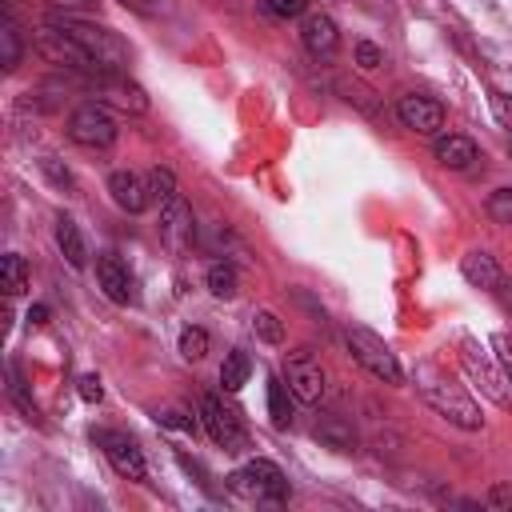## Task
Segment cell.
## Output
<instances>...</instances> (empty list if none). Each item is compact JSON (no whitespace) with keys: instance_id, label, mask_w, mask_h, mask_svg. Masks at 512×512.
<instances>
[{"instance_id":"6da1fadb","label":"cell","mask_w":512,"mask_h":512,"mask_svg":"<svg viewBox=\"0 0 512 512\" xmlns=\"http://www.w3.org/2000/svg\"><path fill=\"white\" fill-rule=\"evenodd\" d=\"M416 388H420V396L428 400V408L440 412L448 424H456V428H464V432H476V428L484 424L480 404L464 392V384H456V380H452L448 372H440L436 364H416Z\"/></svg>"},{"instance_id":"7a4b0ae2","label":"cell","mask_w":512,"mask_h":512,"mask_svg":"<svg viewBox=\"0 0 512 512\" xmlns=\"http://www.w3.org/2000/svg\"><path fill=\"white\" fill-rule=\"evenodd\" d=\"M52 24L56 28H64L88 56H92V64H96V72H124V64H128V44L112 32V28H100V24H88V20H80V16H72V12H56L52 16Z\"/></svg>"},{"instance_id":"3957f363","label":"cell","mask_w":512,"mask_h":512,"mask_svg":"<svg viewBox=\"0 0 512 512\" xmlns=\"http://www.w3.org/2000/svg\"><path fill=\"white\" fill-rule=\"evenodd\" d=\"M344 344H348L352 360H356L360 368H368L376 380H384V384H404V368H400L396 352L384 344V336H376V332L364 328V324H348V328H344Z\"/></svg>"},{"instance_id":"277c9868","label":"cell","mask_w":512,"mask_h":512,"mask_svg":"<svg viewBox=\"0 0 512 512\" xmlns=\"http://www.w3.org/2000/svg\"><path fill=\"white\" fill-rule=\"evenodd\" d=\"M460 364L468 372V380L480 388V396H488L496 408H512V380L500 368V360H492V352H484L472 336L460 340Z\"/></svg>"},{"instance_id":"5b68a950","label":"cell","mask_w":512,"mask_h":512,"mask_svg":"<svg viewBox=\"0 0 512 512\" xmlns=\"http://www.w3.org/2000/svg\"><path fill=\"white\" fill-rule=\"evenodd\" d=\"M228 488L240 492V496H248V500H260V504L288 500V476L272 460H248L244 468H236L228 476Z\"/></svg>"},{"instance_id":"8992f818","label":"cell","mask_w":512,"mask_h":512,"mask_svg":"<svg viewBox=\"0 0 512 512\" xmlns=\"http://www.w3.org/2000/svg\"><path fill=\"white\" fill-rule=\"evenodd\" d=\"M200 424H204V432L212 436V444H220L224 452H244L248 448V428L240 424V416L216 396V392H204L200 396Z\"/></svg>"},{"instance_id":"52a82bcc","label":"cell","mask_w":512,"mask_h":512,"mask_svg":"<svg viewBox=\"0 0 512 512\" xmlns=\"http://www.w3.org/2000/svg\"><path fill=\"white\" fill-rule=\"evenodd\" d=\"M88 88L92 96L104 104V108H116V112H128V116H140L148 112V96L136 80H128L124 72H100V76H88Z\"/></svg>"},{"instance_id":"ba28073f","label":"cell","mask_w":512,"mask_h":512,"mask_svg":"<svg viewBox=\"0 0 512 512\" xmlns=\"http://www.w3.org/2000/svg\"><path fill=\"white\" fill-rule=\"evenodd\" d=\"M68 136H72L76 144H84V148H108V144L116 140V120H112V112H108L100 100H88V104H80V108L72 112Z\"/></svg>"},{"instance_id":"9c48e42d","label":"cell","mask_w":512,"mask_h":512,"mask_svg":"<svg viewBox=\"0 0 512 512\" xmlns=\"http://www.w3.org/2000/svg\"><path fill=\"white\" fill-rule=\"evenodd\" d=\"M92 440L100 444V452L108 456V464H112L120 476H128V480H144V476H148L144 452L136 448V440H132V436L112 432V428H100V432H92Z\"/></svg>"},{"instance_id":"30bf717a","label":"cell","mask_w":512,"mask_h":512,"mask_svg":"<svg viewBox=\"0 0 512 512\" xmlns=\"http://www.w3.org/2000/svg\"><path fill=\"white\" fill-rule=\"evenodd\" d=\"M96 284H100V292H104L112 304H136V300H140L136 276L128 272V264H124L116 252H100V256H96Z\"/></svg>"},{"instance_id":"8fae6325","label":"cell","mask_w":512,"mask_h":512,"mask_svg":"<svg viewBox=\"0 0 512 512\" xmlns=\"http://www.w3.org/2000/svg\"><path fill=\"white\" fill-rule=\"evenodd\" d=\"M396 116L408 132H420V136H432L444 128V108L432 100V96H420V92H408L396 100Z\"/></svg>"},{"instance_id":"7c38bea8","label":"cell","mask_w":512,"mask_h":512,"mask_svg":"<svg viewBox=\"0 0 512 512\" xmlns=\"http://www.w3.org/2000/svg\"><path fill=\"white\" fill-rule=\"evenodd\" d=\"M284 380H288L292 396L304 400V404H316V400L324 396V372H320V364H316L308 352H292V356H288Z\"/></svg>"},{"instance_id":"4fadbf2b","label":"cell","mask_w":512,"mask_h":512,"mask_svg":"<svg viewBox=\"0 0 512 512\" xmlns=\"http://www.w3.org/2000/svg\"><path fill=\"white\" fill-rule=\"evenodd\" d=\"M160 240L172 252H188L192 248V208L180 196L164 200V208H160Z\"/></svg>"},{"instance_id":"5bb4252c","label":"cell","mask_w":512,"mask_h":512,"mask_svg":"<svg viewBox=\"0 0 512 512\" xmlns=\"http://www.w3.org/2000/svg\"><path fill=\"white\" fill-rule=\"evenodd\" d=\"M108 196H112L116 208H124V212H144V208L152 204L148 176H140V172H112V176H108Z\"/></svg>"},{"instance_id":"9a60e30c","label":"cell","mask_w":512,"mask_h":512,"mask_svg":"<svg viewBox=\"0 0 512 512\" xmlns=\"http://www.w3.org/2000/svg\"><path fill=\"white\" fill-rule=\"evenodd\" d=\"M300 40H304L308 56H316V60H332V56H336V48H340L336 20H332V16H324V12L308 16V20H304V28H300Z\"/></svg>"},{"instance_id":"2e32d148","label":"cell","mask_w":512,"mask_h":512,"mask_svg":"<svg viewBox=\"0 0 512 512\" xmlns=\"http://www.w3.org/2000/svg\"><path fill=\"white\" fill-rule=\"evenodd\" d=\"M432 152H436V160H440L444 168H452V172H464V168H472V164L480 160L476 140H472V136H460V132H444V136H436Z\"/></svg>"},{"instance_id":"e0dca14e","label":"cell","mask_w":512,"mask_h":512,"mask_svg":"<svg viewBox=\"0 0 512 512\" xmlns=\"http://www.w3.org/2000/svg\"><path fill=\"white\" fill-rule=\"evenodd\" d=\"M460 272H464V280H468L472 288H484V292H496V288L504 284V272H500L496 256H492V252H484V248H472V252H464V260H460Z\"/></svg>"},{"instance_id":"ac0fdd59","label":"cell","mask_w":512,"mask_h":512,"mask_svg":"<svg viewBox=\"0 0 512 512\" xmlns=\"http://www.w3.org/2000/svg\"><path fill=\"white\" fill-rule=\"evenodd\" d=\"M56 248L64 252V260L72 268H84L88 264V244H84V236H80V228H76L72 216H56Z\"/></svg>"},{"instance_id":"d6986e66","label":"cell","mask_w":512,"mask_h":512,"mask_svg":"<svg viewBox=\"0 0 512 512\" xmlns=\"http://www.w3.org/2000/svg\"><path fill=\"white\" fill-rule=\"evenodd\" d=\"M312 432H316L320 444H328V448H336V452H352V448H356V432H352V424L340 420V416H320Z\"/></svg>"},{"instance_id":"ffe728a7","label":"cell","mask_w":512,"mask_h":512,"mask_svg":"<svg viewBox=\"0 0 512 512\" xmlns=\"http://www.w3.org/2000/svg\"><path fill=\"white\" fill-rule=\"evenodd\" d=\"M248 372H252L248 352L232 348V352L224 356V364H220V384H224V392H240V388L248 384Z\"/></svg>"},{"instance_id":"44dd1931","label":"cell","mask_w":512,"mask_h":512,"mask_svg":"<svg viewBox=\"0 0 512 512\" xmlns=\"http://www.w3.org/2000/svg\"><path fill=\"white\" fill-rule=\"evenodd\" d=\"M288 392H292V388H288L280 376L268 380V416H272L276 428H288V424H292V400H288Z\"/></svg>"},{"instance_id":"7402d4cb","label":"cell","mask_w":512,"mask_h":512,"mask_svg":"<svg viewBox=\"0 0 512 512\" xmlns=\"http://www.w3.org/2000/svg\"><path fill=\"white\" fill-rule=\"evenodd\" d=\"M0 284H4L8 296L24 292V284H28V268H24V260H20L16 252H4V260H0Z\"/></svg>"},{"instance_id":"603a6c76","label":"cell","mask_w":512,"mask_h":512,"mask_svg":"<svg viewBox=\"0 0 512 512\" xmlns=\"http://www.w3.org/2000/svg\"><path fill=\"white\" fill-rule=\"evenodd\" d=\"M208 292H212V296H220V300L236 296V268H232L228 260L208 264Z\"/></svg>"},{"instance_id":"cb8c5ba5","label":"cell","mask_w":512,"mask_h":512,"mask_svg":"<svg viewBox=\"0 0 512 512\" xmlns=\"http://www.w3.org/2000/svg\"><path fill=\"white\" fill-rule=\"evenodd\" d=\"M0 44H4V72H12L20 64V28L12 20V12H4V28H0Z\"/></svg>"},{"instance_id":"d4e9b609","label":"cell","mask_w":512,"mask_h":512,"mask_svg":"<svg viewBox=\"0 0 512 512\" xmlns=\"http://www.w3.org/2000/svg\"><path fill=\"white\" fill-rule=\"evenodd\" d=\"M8 396L16 400V408L28 416V420H36L40 412H36V404H32V396H28V388H24V380H20V372H16V364H8Z\"/></svg>"},{"instance_id":"484cf974","label":"cell","mask_w":512,"mask_h":512,"mask_svg":"<svg viewBox=\"0 0 512 512\" xmlns=\"http://www.w3.org/2000/svg\"><path fill=\"white\" fill-rule=\"evenodd\" d=\"M252 328H256V336H260V340H268V344H280V340H284V324H280L268 308L252 312Z\"/></svg>"},{"instance_id":"4316f807","label":"cell","mask_w":512,"mask_h":512,"mask_svg":"<svg viewBox=\"0 0 512 512\" xmlns=\"http://www.w3.org/2000/svg\"><path fill=\"white\" fill-rule=\"evenodd\" d=\"M148 188H152V200H172L176 196V176L168 172V168H152L148 172Z\"/></svg>"},{"instance_id":"83f0119b","label":"cell","mask_w":512,"mask_h":512,"mask_svg":"<svg viewBox=\"0 0 512 512\" xmlns=\"http://www.w3.org/2000/svg\"><path fill=\"white\" fill-rule=\"evenodd\" d=\"M180 352H184V360H200L208 352V332L204 328H184L180 332Z\"/></svg>"},{"instance_id":"f1b7e54d","label":"cell","mask_w":512,"mask_h":512,"mask_svg":"<svg viewBox=\"0 0 512 512\" xmlns=\"http://www.w3.org/2000/svg\"><path fill=\"white\" fill-rule=\"evenodd\" d=\"M488 216L496 224H512V188H496L488 196Z\"/></svg>"},{"instance_id":"f546056e","label":"cell","mask_w":512,"mask_h":512,"mask_svg":"<svg viewBox=\"0 0 512 512\" xmlns=\"http://www.w3.org/2000/svg\"><path fill=\"white\" fill-rule=\"evenodd\" d=\"M304 4L308 0H260V12L264 16H276V20H292V16L304 12Z\"/></svg>"},{"instance_id":"4dcf8cb0","label":"cell","mask_w":512,"mask_h":512,"mask_svg":"<svg viewBox=\"0 0 512 512\" xmlns=\"http://www.w3.org/2000/svg\"><path fill=\"white\" fill-rule=\"evenodd\" d=\"M156 424H164V428H180V432H196V416H188V412H180V408L156 412Z\"/></svg>"},{"instance_id":"1f68e13d","label":"cell","mask_w":512,"mask_h":512,"mask_svg":"<svg viewBox=\"0 0 512 512\" xmlns=\"http://www.w3.org/2000/svg\"><path fill=\"white\" fill-rule=\"evenodd\" d=\"M488 104H492V116L500 120V128L512 132V96L508 92H488Z\"/></svg>"},{"instance_id":"d6a6232c","label":"cell","mask_w":512,"mask_h":512,"mask_svg":"<svg viewBox=\"0 0 512 512\" xmlns=\"http://www.w3.org/2000/svg\"><path fill=\"white\" fill-rule=\"evenodd\" d=\"M40 168H44V176H48L56 188L72 192V172H68V168H60V164H56V156H44V160H40Z\"/></svg>"},{"instance_id":"836d02e7","label":"cell","mask_w":512,"mask_h":512,"mask_svg":"<svg viewBox=\"0 0 512 512\" xmlns=\"http://www.w3.org/2000/svg\"><path fill=\"white\" fill-rule=\"evenodd\" d=\"M356 64H360V68H380V64H384V52H380L376 44L360 40V44H356Z\"/></svg>"},{"instance_id":"e575fe53","label":"cell","mask_w":512,"mask_h":512,"mask_svg":"<svg viewBox=\"0 0 512 512\" xmlns=\"http://www.w3.org/2000/svg\"><path fill=\"white\" fill-rule=\"evenodd\" d=\"M76 392H80V400L96 404V400L104 396V388H100V376H80V380H76Z\"/></svg>"},{"instance_id":"d590c367","label":"cell","mask_w":512,"mask_h":512,"mask_svg":"<svg viewBox=\"0 0 512 512\" xmlns=\"http://www.w3.org/2000/svg\"><path fill=\"white\" fill-rule=\"evenodd\" d=\"M120 4L136 16H160L164 12V0H120Z\"/></svg>"},{"instance_id":"8d00e7d4","label":"cell","mask_w":512,"mask_h":512,"mask_svg":"<svg viewBox=\"0 0 512 512\" xmlns=\"http://www.w3.org/2000/svg\"><path fill=\"white\" fill-rule=\"evenodd\" d=\"M484 504H492V508H512V484H496V488H488Z\"/></svg>"},{"instance_id":"74e56055","label":"cell","mask_w":512,"mask_h":512,"mask_svg":"<svg viewBox=\"0 0 512 512\" xmlns=\"http://www.w3.org/2000/svg\"><path fill=\"white\" fill-rule=\"evenodd\" d=\"M492 348H496L500 368H504V372H508V380H512V340H508V336H496V340H492Z\"/></svg>"},{"instance_id":"f35d334b","label":"cell","mask_w":512,"mask_h":512,"mask_svg":"<svg viewBox=\"0 0 512 512\" xmlns=\"http://www.w3.org/2000/svg\"><path fill=\"white\" fill-rule=\"evenodd\" d=\"M52 8H64V12H80V8H92V0H44Z\"/></svg>"},{"instance_id":"ab89813d","label":"cell","mask_w":512,"mask_h":512,"mask_svg":"<svg viewBox=\"0 0 512 512\" xmlns=\"http://www.w3.org/2000/svg\"><path fill=\"white\" fill-rule=\"evenodd\" d=\"M28 320H32V324H44V320H48V308H44V304H36V308L28 312Z\"/></svg>"}]
</instances>
